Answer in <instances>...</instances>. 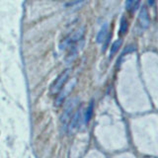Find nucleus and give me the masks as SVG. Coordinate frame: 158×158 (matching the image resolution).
<instances>
[{"instance_id":"f257e3e1","label":"nucleus","mask_w":158,"mask_h":158,"mask_svg":"<svg viewBox=\"0 0 158 158\" xmlns=\"http://www.w3.org/2000/svg\"><path fill=\"white\" fill-rule=\"evenodd\" d=\"M78 104V99L77 98H71L69 99L68 101L65 102L64 104V109H63V113L60 117V125L61 128L65 131L67 130V126L69 122H70L71 118L73 116V112L74 109L77 106Z\"/></svg>"},{"instance_id":"f03ea898","label":"nucleus","mask_w":158,"mask_h":158,"mask_svg":"<svg viewBox=\"0 0 158 158\" xmlns=\"http://www.w3.org/2000/svg\"><path fill=\"white\" fill-rule=\"evenodd\" d=\"M84 33H85V29H84V27L78 28L76 31H74L70 35V36H68L66 39L63 40L60 44V46H59V48H60V49H64L67 47H70L74 44H77L79 42H81L83 40V37H84Z\"/></svg>"},{"instance_id":"7ed1b4c3","label":"nucleus","mask_w":158,"mask_h":158,"mask_svg":"<svg viewBox=\"0 0 158 158\" xmlns=\"http://www.w3.org/2000/svg\"><path fill=\"white\" fill-rule=\"evenodd\" d=\"M75 84H76V78H74L73 80L65 83V85H64L61 88V90L57 93L58 95L56 99V106H60L61 104H63V101L65 100V98L69 95V93L72 91V89L74 88V86H75Z\"/></svg>"},{"instance_id":"20e7f679","label":"nucleus","mask_w":158,"mask_h":158,"mask_svg":"<svg viewBox=\"0 0 158 158\" xmlns=\"http://www.w3.org/2000/svg\"><path fill=\"white\" fill-rule=\"evenodd\" d=\"M70 69H66V70H64L63 72L60 73V75H59L56 79V81L53 82V84L51 87V92L52 94H57L59 91L61 90V88L65 85V83L67 82V79L69 77V74H70Z\"/></svg>"},{"instance_id":"39448f33","label":"nucleus","mask_w":158,"mask_h":158,"mask_svg":"<svg viewBox=\"0 0 158 158\" xmlns=\"http://www.w3.org/2000/svg\"><path fill=\"white\" fill-rule=\"evenodd\" d=\"M138 24L141 29L145 30L149 27L150 25V19H149V13L145 6H142L140 9L139 15H138Z\"/></svg>"},{"instance_id":"423d86ee","label":"nucleus","mask_w":158,"mask_h":158,"mask_svg":"<svg viewBox=\"0 0 158 158\" xmlns=\"http://www.w3.org/2000/svg\"><path fill=\"white\" fill-rule=\"evenodd\" d=\"M80 118H81V110H78L75 114H73V116L71 118L70 122H69L67 126V132L69 135H72L76 131L78 128L79 123H80Z\"/></svg>"},{"instance_id":"0eeeda50","label":"nucleus","mask_w":158,"mask_h":158,"mask_svg":"<svg viewBox=\"0 0 158 158\" xmlns=\"http://www.w3.org/2000/svg\"><path fill=\"white\" fill-rule=\"evenodd\" d=\"M108 32H109V26L107 23H105L102 26L100 32H99L97 35V43L98 44H102L105 42V40L108 36Z\"/></svg>"},{"instance_id":"6e6552de","label":"nucleus","mask_w":158,"mask_h":158,"mask_svg":"<svg viewBox=\"0 0 158 158\" xmlns=\"http://www.w3.org/2000/svg\"><path fill=\"white\" fill-rule=\"evenodd\" d=\"M93 110H94V102L91 101L89 103V106L86 109V112H85V116H84V122L86 123H89V121L91 120V118L93 116Z\"/></svg>"},{"instance_id":"1a4fd4ad","label":"nucleus","mask_w":158,"mask_h":158,"mask_svg":"<svg viewBox=\"0 0 158 158\" xmlns=\"http://www.w3.org/2000/svg\"><path fill=\"white\" fill-rule=\"evenodd\" d=\"M122 44H123V40H121V39L117 40L116 42L113 43L112 47H111V51H110V58H112L117 53V52L118 51V48H121Z\"/></svg>"},{"instance_id":"9d476101","label":"nucleus","mask_w":158,"mask_h":158,"mask_svg":"<svg viewBox=\"0 0 158 158\" xmlns=\"http://www.w3.org/2000/svg\"><path fill=\"white\" fill-rule=\"evenodd\" d=\"M138 3L139 0H126V8L128 11H135Z\"/></svg>"},{"instance_id":"9b49d317","label":"nucleus","mask_w":158,"mask_h":158,"mask_svg":"<svg viewBox=\"0 0 158 158\" xmlns=\"http://www.w3.org/2000/svg\"><path fill=\"white\" fill-rule=\"evenodd\" d=\"M127 28H128V24H127V20L126 17H122L121 19V25H120V34L121 35H125L127 32Z\"/></svg>"},{"instance_id":"f8f14e48","label":"nucleus","mask_w":158,"mask_h":158,"mask_svg":"<svg viewBox=\"0 0 158 158\" xmlns=\"http://www.w3.org/2000/svg\"><path fill=\"white\" fill-rule=\"evenodd\" d=\"M147 2H148V4L150 5V6H153V5H154L155 0H147Z\"/></svg>"}]
</instances>
